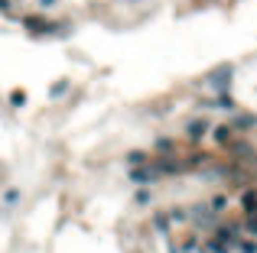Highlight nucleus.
<instances>
[{
  "instance_id": "nucleus-1",
  "label": "nucleus",
  "mask_w": 257,
  "mask_h": 253,
  "mask_svg": "<svg viewBox=\"0 0 257 253\" xmlns=\"http://www.w3.org/2000/svg\"><path fill=\"white\" fill-rule=\"evenodd\" d=\"M23 26H26L30 33H36V36H39V33H46V36H55V33H62V26H59V23H52V20H39V16H26Z\"/></svg>"
},
{
  "instance_id": "nucleus-17",
  "label": "nucleus",
  "mask_w": 257,
  "mask_h": 253,
  "mask_svg": "<svg viewBox=\"0 0 257 253\" xmlns=\"http://www.w3.org/2000/svg\"><path fill=\"white\" fill-rule=\"evenodd\" d=\"M55 0H39V7H52Z\"/></svg>"
},
{
  "instance_id": "nucleus-15",
  "label": "nucleus",
  "mask_w": 257,
  "mask_h": 253,
  "mask_svg": "<svg viewBox=\"0 0 257 253\" xmlns=\"http://www.w3.org/2000/svg\"><path fill=\"white\" fill-rule=\"evenodd\" d=\"M156 149H172V140H156Z\"/></svg>"
},
{
  "instance_id": "nucleus-5",
  "label": "nucleus",
  "mask_w": 257,
  "mask_h": 253,
  "mask_svg": "<svg viewBox=\"0 0 257 253\" xmlns=\"http://www.w3.org/2000/svg\"><path fill=\"white\" fill-rule=\"evenodd\" d=\"M241 208L248 211V215H257V192H251V188H248V192L241 195Z\"/></svg>"
},
{
  "instance_id": "nucleus-7",
  "label": "nucleus",
  "mask_w": 257,
  "mask_h": 253,
  "mask_svg": "<svg viewBox=\"0 0 257 253\" xmlns=\"http://www.w3.org/2000/svg\"><path fill=\"white\" fill-rule=\"evenodd\" d=\"M192 217H195V221H202V224H212V221H215V217L209 215V208H205V205L192 208Z\"/></svg>"
},
{
  "instance_id": "nucleus-16",
  "label": "nucleus",
  "mask_w": 257,
  "mask_h": 253,
  "mask_svg": "<svg viewBox=\"0 0 257 253\" xmlns=\"http://www.w3.org/2000/svg\"><path fill=\"white\" fill-rule=\"evenodd\" d=\"M150 201V192H137V205H147Z\"/></svg>"
},
{
  "instance_id": "nucleus-4",
  "label": "nucleus",
  "mask_w": 257,
  "mask_h": 253,
  "mask_svg": "<svg viewBox=\"0 0 257 253\" xmlns=\"http://www.w3.org/2000/svg\"><path fill=\"white\" fill-rule=\"evenodd\" d=\"M205 133H209V123L205 120H192L189 123V140H202Z\"/></svg>"
},
{
  "instance_id": "nucleus-18",
  "label": "nucleus",
  "mask_w": 257,
  "mask_h": 253,
  "mask_svg": "<svg viewBox=\"0 0 257 253\" xmlns=\"http://www.w3.org/2000/svg\"><path fill=\"white\" fill-rule=\"evenodd\" d=\"M0 10H10V0H0Z\"/></svg>"
},
{
  "instance_id": "nucleus-10",
  "label": "nucleus",
  "mask_w": 257,
  "mask_h": 253,
  "mask_svg": "<svg viewBox=\"0 0 257 253\" xmlns=\"http://www.w3.org/2000/svg\"><path fill=\"white\" fill-rule=\"evenodd\" d=\"M143 159H147V153H143V149H133V153L127 156V162H130V166H140Z\"/></svg>"
},
{
  "instance_id": "nucleus-2",
  "label": "nucleus",
  "mask_w": 257,
  "mask_h": 253,
  "mask_svg": "<svg viewBox=\"0 0 257 253\" xmlns=\"http://www.w3.org/2000/svg\"><path fill=\"white\" fill-rule=\"evenodd\" d=\"M156 176H160V172H156L153 166H130V182H137V185H150V182H156Z\"/></svg>"
},
{
  "instance_id": "nucleus-6",
  "label": "nucleus",
  "mask_w": 257,
  "mask_h": 253,
  "mask_svg": "<svg viewBox=\"0 0 257 253\" xmlns=\"http://www.w3.org/2000/svg\"><path fill=\"white\" fill-rule=\"evenodd\" d=\"M205 250H209V253H231V247L221 244L218 237H209V240H205Z\"/></svg>"
},
{
  "instance_id": "nucleus-14",
  "label": "nucleus",
  "mask_w": 257,
  "mask_h": 253,
  "mask_svg": "<svg viewBox=\"0 0 257 253\" xmlns=\"http://www.w3.org/2000/svg\"><path fill=\"white\" fill-rule=\"evenodd\" d=\"M65 88H69V81H59V84H55V88H52V94H55V98H59V94H62Z\"/></svg>"
},
{
  "instance_id": "nucleus-13",
  "label": "nucleus",
  "mask_w": 257,
  "mask_h": 253,
  "mask_svg": "<svg viewBox=\"0 0 257 253\" xmlns=\"http://www.w3.org/2000/svg\"><path fill=\"white\" fill-rule=\"evenodd\" d=\"M248 230H251V234H257V215H248Z\"/></svg>"
},
{
  "instance_id": "nucleus-8",
  "label": "nucleus",
  "mask_w": 257,
  "mask_h": 253,
  "mask_svg": "<svg viewBox=\"0 0 257 253\" xmlns=\"http://www.w3.org/2000/svg\"><path fill=\"white\" fill-rule=\"evenodd\" d=\"M215 140H218V143H231V127H218V130H215Z\"/></svg>"
},
{
  "instance_id": "nucleus-9",
  "label": "nucleus",
  "mask_w": 257,
  "mask_h": 253,
  "mask_svg": "<svg viewBox=\"0 0 257 253\" xmlns=\"http://www.w3.org/2000/svg\"><path fill=\"white\" fill-rule=\"evenodd\" d=\"M10 104H13V108H23L26 104V91H13L10 94Z\"/></svg>"
},
{
  "instance_id": "nucleus-11",
  "label": "nucleus",
  "mask_w": 257,
  "mask_h": 253,
  "mask_svg": "<svg viewBox=\"0 0 257 253\" xmlns=\"http://www.w3.org/2000/svg\"><path fill=\"white\" fill-rule=\"evenodd\" d=\"M225 208H228L225 195H215V198H212V211H225Z\"/></svg>"
},
{
  "instance_id": "nucleus-12",
  "label": "nucleus",
  "mask_w": 257,
  "mask_h": 253,
  "mask_svg": "<svg viewBox=\"0 0 257 253\" xmlns=\"http://www.w3.org/2000/svg\"><path fill=\"white\" fill-rule=\"evenodd\" d=\"M238 247H241L244 253H257V244H254V240H238Z\"/></svg>"
},
{
  "instance_id": "nucleus-3",
  "label": "nucleus",
  "mask_w": 257,
  "mask_h": 253,
  "mask_svg": "<svg viewBox=\"0 0 257 253\" xmlns=\"http://www.w3.org/2000/svg\"><path fill=\"white\" fill-rule=\"evenodd\" d=\"M215 237H218L221 244H228V247H238V227H231V224H228V227H218Z\"/></svg>"
}]
</instances>
